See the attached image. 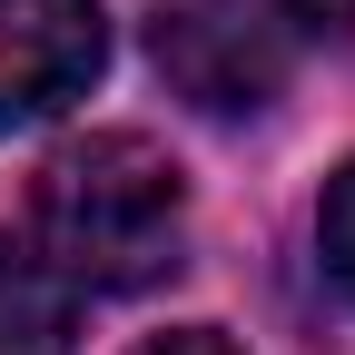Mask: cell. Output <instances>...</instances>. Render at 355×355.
I'll list each match as a JSON object with an SVG mask.
<instances>
[{
    "instance_id": "277c9868",
    "label": "cell",
    "mask_w": 355,
    "mask_h": 355,
    "mask_svg": "<svg viewBox=\"0 0 355 355\" xmlns=\"http://www.w3.org/2000/svg\"><path fill=\"white\" fill-rule=\"evenodd\" d=\"M0 355H79V286L0 237Z\"/></svg>"
},
{
    "instance_id": "8992f818",
    "label": "cell",
    "mask_w": 355,
    "mask_h": 355,
    "mask_svg": "<svg viewBox=\"0 0 355 355\" xmlns=\"http://www.w3.org/2000/svg\"><path fill=\"white\" fill-rule=\"evenodd\" d=\"M139 355H247V345H227L217 326H168V336H148Z\"/></svg>"
},
{
    "instance_id": "3957f363",
    "label": "cell",
    "mask_w": 355,
    "mask_h": 355,
    "mask_svg": "<svg viewBox=\"0 0 355 355\" xmlns=\"http://www.w3.org/2000/svg\"><path fill=\"white\" fill-rule=\"evenodd\" d=\"M109 60L99 0H0V139L60 119Z\"/></svg>"
},
{
    "instance_id": "5b68a950",
    "label": "cell",
    "mask_w": 355,
    "mask_h": 355,
    "mask_svg": "<svg viewBox=\"0 0 355 355\" xmlns=\"http://www.w3.org/2000/svg\"><path fill=\"white\" fill-rule=\"evenodd\" d=\"M316 247H326V277L355 296V158L336 168V188H326V217H316Z\"/></svg>"
},
{
    "instance_id": "7a4b0ae2",
    "label": "cell",
    "mask_w": 355,
    "mask_h": 355,
    "mask_svg": "<svg viewBox=\"0 0 355 355\" xmlns=\"http://www.w3.org/2000/svg\"><path fill=\"white\" fill-rule=\"evenodd\" d=\"M148 50H158L168 89L207 119H257L286 79V40L257 0H158Z\"/></svg>"
},
{
    "instance_id": "6da1fadb",
    "label": "cell",
    "mask_w": 355,
    "mask_h": 355,
    "mask_svg": "<svg viewBox=\"0 0 355 355\" xmlns=\"http://www.w3.org/2000/svg\"><path fill=\"white\" fill-rule=\"evenodd\" d=\"M30 227L40 257L60 266L89 296H139L158 277H178V247H188V178L158 139L139 128H99V139H69L30 188Z\"/></svg>"
},
{
    "instance_id": "52a82bcc",
    "label": "cell",
    "mask_w": 355,
    "mask_h": 355,
    "mask_svg": "<svg viewBox=\"0 0 355 355\" xmlns=\"http://www.w3.org/2000/svg\"><path fill=\"white\" fill-rule=\"evenodd\" d=\"M286 20H296V30H326V40H345V30H355V0H286Z\"/></svg>"
}]
</instances>
